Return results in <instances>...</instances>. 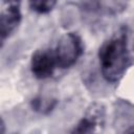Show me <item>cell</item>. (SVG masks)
Listing matches in <instances>:
<instances>
[{
  "label": "cell",
  "mask_w": 134,
  "mask_h": 134,
  "mask_svg": "<svg viewBox=\"0 0 134 134\" xmlns=\"http://www.w3.org/2000/svg\"><path fill=\"white\" fill-rule=\"evenodd\" d=\"M97 5V8L102 12H105L106 14H118L120 12H122L127 4L124 3V2H113V1H110V2H97L96 3Z\"/></svg>",
  "instance_id": "obj_6"
},
{
  "label": "cell",
  "mask_w": 134,
  "mask_h": 134,
  "mask_svg": "<svg viewBox=\"0 0 134 134\" xmlns=\"http://www.w3.org/2000/svg\"><path fill=\"white\" fill-rule=\"evenodd\" d=\"M122 134H134V125H132V126H130L129 128H127V129L124 131Z\"/></svg>",
  "instance_id": "obj_9"
},
{
  "label": "cell",
  "mask_w": 134,
  "mask_h": 134,
  "mask_svg": "<svg viewBox=\"0 0 134 134\" xmlns=\"http://www.w3.org/2000/svg\"><path fill=\"white\" fill-rule=\"evenodd\" d=\"M54 5H55V1H52V0H38V1L29 2L30 8L40 14H46L50 12Z\"/></svg>",
  "instance_id": "obj_7"
},
{
  "label": "cell",
  "mask_w": 134,
  "mask_h": 134,
  "mask_svg": "<svg viewBox=\"0 0 134 134\" xmlns=\"http://www.w3.org/2000/svg\"><path fill=\"white\" fill-rule=\"evenodd\" d=\"M32 107L35 110L42 112L44 110H50V108H52V105H51V100L49 99L44 100L42 98H36L32 102Z\"/></svg>",
  "instance_id": "obj_8"
},
{
  "label": "cell",
  "mask_w": 134,
  "mask_h": 134,
  "mask_svg": "<svg viewBox=\"0 0 134 134\" xmlns=\"http://www.w3.org/2000/svg\"><path fill=\"white\" fill-rule=\"evenodd\" d=\"M20 21L19 2H2L0 12V34L2 41L18 27Z\"/></svg>",
  "instance_id": "obj_4"
},
{
  "label": "cell",
  "mask_w": 134,
  "mask_h": 134,
  "mask_svg": "<svg viewBox=\"0 0 134 134\" xmlns=\"http://www.w3.org/2000/svg\"><path fill=\"white\" fill-rule=\"evenodd\" d=\"M83 53V44L81 38L74 32L64 34L58 41L54 49L57 67L69 68L76 63Z\"/></svg>",
  "instance_id": "obj_2"
},
{
  "label": "cell",
  "mask_w": 134,
  "mask_h": 134,
  "mask_svg": "<svg viewBox=\"0 0 134 134\" xmlns=\"http://www.w3.org/2000/svg\"><path fill=\"white\" fill-rule=\"evenodd\" d=\"M102 128L97 126L93 120L84 116L73 128L71 134H97Z\"/></svg>",
  "instance_id": "obj_5"
},
{
  "label": "cell",
  "mask_w": 134,
  "mask_h": 134,
  "mask_svg": "<svg viewBox=\"0 0 134 134\" xmlns=\"http://www.w3.org/2000/svg\"><path fill=\"white\" fill-rule=\"evenodd\" d=\"M98 59L105 80L110 83L118 82L131 65L125 32H118L104 42L98 50Z\"/></svg>",
  "instance_id": "obj_1"
},
{
  "label": "cell",
  "mask_w": 134,
  "mask_h": 134,
  "mask_svg": "<svg viewBox=\"0 0 134 134\" xmlns=\"http://www.w3.org/2000/svg\"><path fill=\"white\" fill-rule=\"evenodd\" d=\"M31 72L37 79H47L52 75L57 67L54 51L49 49H38L34 52L30 62Z\"/></svg>",
  "instance_id": "obj_3"
}]
</instances>
